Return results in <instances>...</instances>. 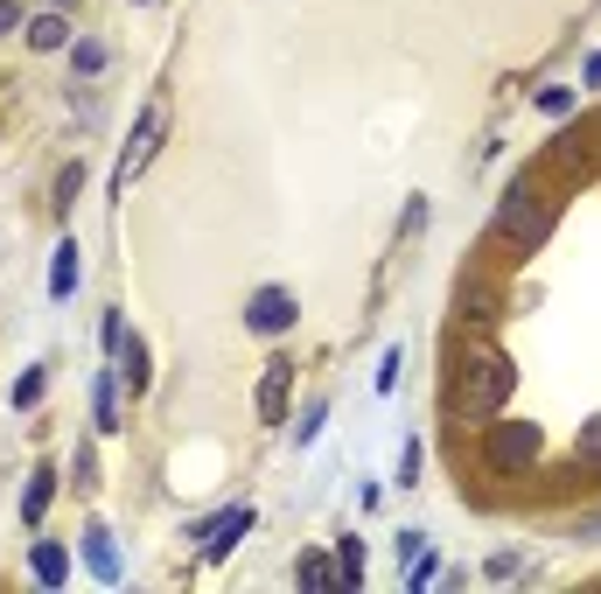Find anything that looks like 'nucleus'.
<instances>
[{
	"label": "nucleus",
	"mask_w": 601,
	"mask_h": 594,
	"mask_svg": "<svg viewBox=\"0 0 601 594\" xmlns=\"http://www.w3.org/2000/svg\"><path fill=\"white\" fill-rule=\"evenodd\" d=\"M518 392V371L511 357L490 350V343H468V350H455V385H447V406H455V419H497V406Z\"/></svg>",
	"instance_id": "1"
},
{
	"label": "nucleus",
	"mask_w": 601,
	"mask_h": 594,
	"mask_svg": "<svg viewBox=\"0 0 601 594\" xmlns=\"http://www.w3.org/2000/svg\"><path fill=\"white\" fill-rule=\"evenodd\" d=\"M553 224H559V203L532 176H518L511 189H503V203H497V245H511V253H538V245L553 238Z\"/></svg>",
	"instance_id": "2"
},
{
	"label": "nucleus",
	"mask_w": 601,
	"mask_h": 594,
	"mask_svg": "<svg viewBox=\"0 0 601 594\" xmlns=\"http://www.w3.org/2000/svg\"><path fill=\"white\" fill-rule=\"evenodd\" d=\"M538 448H546V434H538L532 419H497V427H483V462H490V475H524L538 462Z\"/></svg>",
	"instance_id": "3"
},
{
	"label": "nucleus",
	"mask_w": 601,
	"mask_h": 594,
	"mask_svg": "<svg viewBox=\"0 0 601 594\" xmlns=\"http://www.w3.org/2000/svg\"><path fill=\"white\" fill-rule=\"evenodd\" d=\"M161 126H168V112H161V105H147V112H140V126H134V141H126V155H120V168H112V197H126V189H134V176H140L147 161H155Z\"/></svg>",
	"instance_id": "4"
},
{
	"label": "nucleus",
	"mask_w": 601,
	"mask_h": 594,
	"mask_svg": "<svg viewBox=\"0 0 601 594\" xmlns=\"http://www.w3.org/2000/svg\"><path fill=\"white\" fill-rule=\"evenodd\" d=\"M455 315L468 322V329H490V322L503 315V294L483 273H462V287H455Z\"/></svg>",
	"instance_id": "5"
},
{
	"label": "nucleus",
	"mask_w": 601,
	"mask_h": 594,
	"mask_svg": "<svg viewBox=\"0 0 601 594\" xmlns=\"http://www.w3.org/2000/svg\"><path fill=\"white\" fill-rule=\"evenodd\" d=\"M294 294L287 287H259V294L246 301V329H259V336H280V329H294Z\"/></svg>",
	"instance_id": "6"
},
{
	"label": "nucleus",
	"mask_w": 601,
	"mask_h": 594,
	"mask_svg": "<svg viewBox=\"0 0 601 594\" xmlns=\"http://www.w3.org/2000/svg\"><path fill=\"white\" fill-rule=\"evenodd\" d=\"M246 531H252V504H231L224 517H211V525H203L196 539H203V552H211V560H224V552L246 539Z\"/></svg>",
	"instance_id": "7"
},
{
	"label": "nucleus",
	"mask_w": 601,
	"mask_h": 594,
	"mask_svg": "<svg viewBox=\"0 0 601 594\" xmlns=\"http://www.w3.org/2000/svg\"><path fill=\"white\" fill-rule=\"evenodd\" d=\"M287 385H294V363L273 357L267 378H259V419H267V427H280V413H287Z\"/></svg>",
	"instance_id": "8"
},
{
	"label": "nucleus",
	"mask_w": 601,
	"mask_h": 594,
	"mask_svg": "<svg viewBox=\"0 0 601 594\" xmlns=\"http://www.w3.org/2000/svg\"><path fill=\"white\" fill-rule=\"evenodd\" d=\"M22 35H29V49H64L70 43V14H56V8H43V14H35V22H22Z\"/></svg>",
	"instance_id": "9"
},
{
	"label": "nucleus",
	"mask_w": 601,
	"mask_h": 594,
	"mask_svg": "<svg viewBox=\"0 0 601 594\" xmlns=\"http://www.w3.org/2000/svg\"><path fill=\"white\" fill-rule=\"evenodd\" d=\"M84 567L99 581H120V552H112V531L105 525H84Z\"/></svg>",
	"instance_id": "10"
},
{
	"label": "nucleus",
	"mask_w": 601,
	"mask_h": 594,
	"mask_svg": "<svg viewBox=\"0 0 601 594\" xmlns=\"http://www.w3.org/2000/svg\"><path fill=\"white\" fill-rule=\"evenodd\" d=\"M78 259H84V253H78L70 238L56 245V266H49V301H70V294H78Z\"/></svg>",
	"instance_id": "11"
},
{
	"label": "nucleus",
	"mask_w": 601,
	"mask_h": 594,
	"mask_svg": "<svg viewBox=\"0 0 601 594\" xmlns=\"http://www.w3.org/2000/svg\"><path fill=\"white\" fill-rule=\"evenodd\" d=\"M120 378L134 392H147V378H155V371H147V343L140 336H120Z\"/></svg>",
	"instance_id": "12"
},
{
	"label": "nucleus",
	"mask_w": 601,
	"mask_h": 594,
	"mask_svg": "<svg viewBox=\"0 0 601 594\" xmlns=\"http://www.w3.org/2000/svg\"><path fill=\"white\" fill-rule=\"evenodd\" d=\"M49 496H56V469H35V475H29V496H22V517H29V525H43Z\"/></svg>",
	"instance_id": "13"
},
{
	"label": "nucleus",
	"mask_w": 601,
	"mask_h": 594,
	"mask_svg": "<svg viewBox=\"0 0 601 594\" xmlns=\"http://www.w3.org/2000/svg\"><path fill=\"white\" fill-rule=\"evenodd\" d=\"M35 581H43V587H56V581H64V573H70V552L64 546H35Z\"/></svg>",
	"instance_id": "14"
},
{
	"label": "nucleus",
	"mask_w": 601,
	"mask_h": 594,
	"mask_svg": "<svg viewBox=\"0 0 601 594\" xmlns=\"http://www.w3.org/2000/svg\"><path fill=\"white\" fill-rule=\"evenodd\" d=\"M574 462H580V469H594V475H601V413H594V419H588V427H580V434H574Z\"/></svg>",
	"instance_id": "15"
},
{
	"label": "nucleus",
	"mask_w": 601,
	"mask_h": 594,
	"mask_svg": "<svg viewBox=\"0 0 601 594\" xmlns=\"http://www.w3.org/2000/svg\"><path fill=\"white\" fill-rule=\"evenodd\" d=\"M294 573H300V587H343V573H336L322 552H308V560H300Z\"/></svg>",
	"instance_id": "16"
},
{
	"label": "nucleus",
	"mask_w": 601,
	"mask_h": 594,
	"mask_svg": "<svg viewBox=\"0 0 601 594\" xmlns=\"http://www.w3.org/2000/svg\"><path fill=\"white\" fill-rule=\"evenodd\" d=\"M70 64H78V78H99V70H105V43H70Z\"/></svg>",
	"instance_id": "17"
},
{
	"label": "nucleus",
	"mask_w": 601,
	"mask_h": 594,
	"mask_svg": "<svg viewBox=\"0 0 601 594\" xmlns=\"http://www.w3.org/2000/svg\"><path fill=\"white\" fill-rule=\"evenodd\" d=\"M91 413H99V434L120 427V399H112V378H99V399H91Z\"/></svg>",
	"instance_id": "18"
},
{
	"label": "nucleus",
	"mask_w": 601,
	"mask_h": 594,
	"mask_svg": "<svg viewBox=\"0 0 601 594\" xmlns=\"http://www.w3.org/2000/svg\"><path fill=\"white\" fill-rule=\"evenodd\" d=\"M78 189H84V161H70L64 176H56V210H70V203H78Z\"/></svg>",
	"instance_id": "19"
},
{
	"label": "nucleus",
	"mask_w": 601,
	"mask_h": 594,
	"mask_svg": "<svg viewBox=\"0 0 601 594\" xmlns=\"http://www.w3.org/2000/svg\"><path fill=\"white\" fill-rule=\"evenodd\" d=\"M336 573H343V587L364 581V546H356V539H343V560H336Z\"/></svg>",
	"instance_id": "20"
},
{
	"label": "nucleus",
	"mask_w": 601,
	"mask_h": 594,
	"mask_svg": "<svg viewBox=\"0 0 601 594\" xmlns=\"http://www.w3.org/2000/svg\"><path fill=\"white\" fill-rule=\"evenodd\" d=\"M35 399H43V363L14 378V413H22V406H35Z\"/></svg>",
	"instance_id": "21"
},
{
	"label": "nucleus",
	"mask_w": 601,
	"mask_h": 594,
	"mask_svg": "<svg viewBox=\"0 0 601 594\" xmlns=\"http://www.w3.org/2000/svg\"><path fill=\"white\" fill-rule=\"evenodd\" d=\"M538 105H546L553 120H567V112H574V91H567V85H546V91H538Z\"/></svg>",
	"instance_id": "22"
},
{
	"label": "nucleus",
	"mask_w": 601,
	"mask_h": 594,
	"mask_svg": "<svg viewBox=\"0 0 601 594\" xmlns=\"http://www.w3.org/2000/svg\"><path fill=\"white\" fill-rule=\"evenodd\" d=\"M399 560H406V573L427 560V531H399Z\"/></svg>",
	"instance_id": "23"
},
{
	"label": "nucleus",
	"mask_w": 601,
	"mask_h": 594,
	"mask_svg": "<svg viewBox=\"0 0 601 594\" xmlns=\"http://www.w3.org/2000/svg\"><path fill=\"white\" fill-rule=\"evenodd\" d=\"M322 419H329V406H322V399H315V406H308V419H300V448H308V440L322 434Z\"/></svg>",
	"instance_id": "24"
},
{
	"label": "nucleus",
	"mask_w": 601,
	"mask_h": 594,
	"mask_svg": "<svg viewBox=\"0 0 601 594\" xmlns=\"http://www.w3.org/2000/svg\"><path fill=\"white\" fill-rule=\"evenodd\" d=\"M412 475H420V448L406 440V455H399V483H406V490H412Z\"/></svg>",
	"instance_id": "25"
},
{
	"label": "nucleus",
	"mask_w": 601,
	"mask_h": 594,
	"mask_svg": "<svg viewBox=\"0 0 601 594\" xmlns=\"http://www.w3.org/2000/svg\"><path fill=\"white\" fill-rule=\"evenodd\" d=\"M22 29V0H0V35H14Z\"/></svg>",
	"instance_id": "26"
},
{
	"label": "nucleus",
	"mask_w": 601,
	"mask_h": 594,
	"mask_svg": "<svg viewBox=\"0 0 601 594\" xmlns=\"http://www.w3.org/2000/svg\"><path fill=\"white\" fill-rule=\"evenodd\" d=\"M580 539H601V517H580Z\"/></svg>",
	"instance_id": "27"
},
{
	"label": "nucleus",
	"mask_w": 601,
	"mask_h": 594,
	"mask_svg": "<svg viewBox=\"0 0 601 594\" xmlns=\"http://www.w3.org/2000/svg\"><path fill=\"white\" fill-rule=\"evenodd\" d=\"M588 85H601V56H588Z\"/></svg>",
	"instance_id": "28"
},
{
	"label": "nucleus",
	"mask_w": 601,
	"mask_h": 594,
	"mask_svg": "<svg viewBox=\"0 0 601 594\" xmlns=\"http://www.w3.org/2000/svg\"><path fill=\"white\" fill-rule=\"evenodd\" d=\"M43 8H56V14H64V0H43Z\"/></svg>",
	"instance_id": "29"
}]
</instances>
